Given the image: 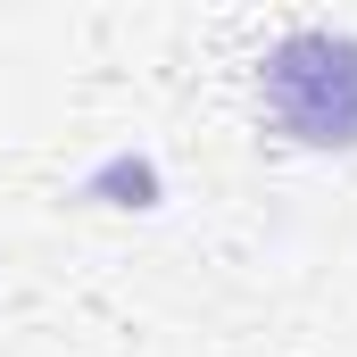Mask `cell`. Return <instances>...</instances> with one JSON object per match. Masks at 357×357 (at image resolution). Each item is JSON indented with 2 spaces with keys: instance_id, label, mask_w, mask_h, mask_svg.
I'll return each mask as SVG.
<instances>
[{
  "instance_id": "6da1fadb",
  "label": "cell",
  "mask_w": 357,
  "mask_h": 357,
  "mask_svg": "<svg viewBox=\"0 0 357 357\" xmlns=\"http://www.w3.org/2000/svg\"><path fill=\"white\" fill-rule=\"evenodd\" d=\"M266 116L307 150H357V33L299 25L266 50Z\"/></svg>"
}]
</instances>
